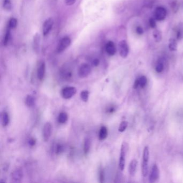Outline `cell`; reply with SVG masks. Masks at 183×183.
Here are the masks:
<instances>
[{"label": "cell", "mask_w": 183, "mask_h": 183, "mask_svg": "<svg viewBox=\"0 0 183 183\" xmlns=\"http://www.w3.org/2000/svg\"><path fill=\"white\" fill-rule=\"evenodd\" d=\"M129 149V144L125 141L123 142L121 144L120 149V158L119 162V167L121 171H123L125 167L126 156Z\"/></svg>", "instance_id": "obj_1"}, {"label": "cell", "mask_w": 183, "mask_h": 183, "mask_svg": "<svg viewBox=\"0 0 183 183\" xmlns=\"http://www.w3.org/2000/svg\"><path fill=\"white\" fill-rule=\"evenodd\" d=\"M118 50L120 57L125 59L129 54V46L125 40H122L118 44Z\"/></svg>", "instance_id": "obj_2"}, {"label": "cell", "mask_w": 183, "mask_h": 183, "mask_svg": "<svg viewBox=\"0 0 183 183\" xmlns=\"http://www.w3.org/2000/svg\"><path fill=\"white\" fill-rule=\"evenodd\" d=\"M71 44V39L68 36H65L61 39L57 45V51L58 53H61L65 51Z\"/></svg>", "instance_id": "obj_3"}, {"label": "cell", "mask_w": 183, "mask_h": 183, "mask_svg": "<svg viewBox=\"0 0 183 183\" xmlns=\"http://www.w3.org/2000/svg\"><path fill=\"white\" fill-rule=\"evenodd\" d=\"M167 14V10L164 7L157 6L154 11V18L156 19L157 21H163L166 17Z\"/></svg>", "instance_id": "obj_4"}, {"label": "cell", "mask_w": 183, "mask_h": 183, "mask_svg": "<svg viewBox=\"0 0 183 183\" xmlns=\"http://www.w3.org/2000/svg\"><path fill=\"white\" fill-rule=\"evenodd\" d=\"M91 72V66L88 63H84L81 65L78 69V75L79 78H87Z\"/></svg>", "instance_id": "obj_5"}, {"label": "cell", "mask_w": 183, "mask_h": 183, "mask_svg": "<svg viewBox=\"0 0 183 183\" xmlns=\"http://www.w3.org/2000/svg\"><path fill=\"white\" fill-rule=\"evenodd\" d=\"M77 93V89L74 87H66L61 90V96L63 98L69 99L75 96Z\"/></svg>", "instance_id": "obj_6"}, {"label": "cell", "mask_w": 183, "mask_h": 183, "mask_svg": "<svg viewBox=\"0 0 183 183\" xmlns=\"http://www.w3.org/2000/svg\"><path fill=\"white\" fill-rule=\"evenodd\" d=\"M54 25V20L53 18L50 17L45 20L42 25V34L44 37L47 36L51 31Z\"/></svg>", "instance_id": "obj_7"}, {"label": "cell", "mask_w": 183, "mask_h": 183, "mask_svg": "<svg viewBox=\"0 0 183 183\" xmlns=\"http://www.w3.org/2000/svg\"><path fill=\"white\" fill-rule=\"evenodd\" d=\"M24 174L22 169L17 168L12 171L11 174V179L14 183H20L23 180Z\"/></svg>", "instance_id": "obj_8"}, {"label": "cell", "mask_w": 183, "mask_h": 183, "mask_svg": "<svg viewBox=\"0 0 183 183\" xmlns=\"http://www.w3.org/2000/svg\"><path fill=\"white\" fill-rule=\"evenodd\" d=\"M52 132V125L50 122L45 123L42 129V138L45 142H48L51 138Z\"/></svg>", "instance_id": "obj_9"}, {"label": "cell", "mask_w": 183, "mask_h": 183, "mask_svg": "<svg viewBox=\"0 0 183 183\" xmlns=\"http://www.w3.org/2000/svg\"><path fill=\"white\" fill-rule=\"evenodd\" d=\"M159 170L156 164H154L149 175V182L150 183H155L159 179Z\"/></svg>", "instance_id": "obj_10"}, {"label": "cell", "mask_w": 183, "mask_h": 183, "mask_svg": "<svg viewBox=\"0 0 183 183\" xmlns=\"http://www.w3.org/2000/svg\"><path fill=\"white\" fill-rule=\"evenodd\" d=\"M45 74H46V64L45 61H42L39 63L37 68V78L40 81H42L45 78Z\"/></svg>", "instance_id": "obj_11"}, {"label": "cell", "mask_w": 183, "mask_h": 183, "mask_svg": "<svg viewBox=\"0 0 183 183\" xmlns=\"http://www.w3.org/2000/svg\"><path fill=\"white\" fill-rule=\"evenodd\" d=\"M40 42H41L40 36L39 33H36L33 36V42H32L33 51L36 53H38L40 51Z\"/></svg>", "instance_id": "obj_12"}, {"label": "cell", "mask_w": 183, "mask_h": 183, "mask_svg": "<svg viewBox=\"0 0 183 183\" xmlns=\"http://www.w3.org/2000/svg\"><path fill=\"white\" fill-rule=\"evenodd\" d=\"M105 51L110 56H113L117 52V47L114 42L108 41L105 45Z\"/></svg>", "instance_id": "obj_13"}, {"label": "cell", "mask_w": 183, "mask_h": 183, "mask_svg": "<svg viewBox=\"0 0 183 183\" xmlns=\"http://www.w3.org/2000/svg\"><path fill=\"white\" fill-rule=\"evenodd\" d=\"M138 162L136 159H132L129 163L128 166V172L131 176H134L136 174Z\"/></svg>", "instance_id": "obj_14"}, {"label": "cell", "mask_w": 183, "mask_h": 183, "mask_svg": "<svg viewBox=\"0 0 183 183\" xmlns=\"http://www.w3.org/2000/svg\"><path fill=\"white\" fill-rule=\"evenodd\" d=\"M108 135V130L107 127L105 126H103L99 129L98 134V138L99 140L103 141L107 138Z\"/></svg>", "instance_id": "obj_15"}, {"label": "cell", "mask_w": 183, "mask_h": 183, "mask_svg": "<svg viewBox=\"0 0 183 183\" xmlns=\"http://www.w3.org/2000/svg\"><path fill=\"white\" fill-rule=\"evenodd\" d=\"M1 123L3 127H6L8 125L10 121V118L8 113L6 111H3L1 114Z\"/></svg>", "instance_id": "obj_16"}, {"label": "cell", "mask_w": 183, "mask_h": 183, "mask_svg": "<svg viewBox=\"0 0 183 183\" xmlns=\"http://www.w3.org/2000/svg\"><path fill=\"white\" fill-rule=\"evenodd\" d=\"M36 100L35 97L31 95H27L25 99V104L29 108H32L36 104Z\"/></svg>", "instance_id": "obj_17"}, {"label": "cell", "mask_w": 183, "mask_h": 183, "mask_svg": "<svg viewBox=\"0 0 183 183\" xmlns=\"http://www.w3.org/2000/svg\"><path fill=\"white\" fill-rule=\"evenodd\" d=\"M91 145V139L88 136L85 138L83 143V151L85 155L88 154L90 151Z\"/></svg>", "instance_id": "obj_18"}, {"label": "cell", "mask_w": 183, "mask_h": 183, "mask_svg": "<svg viewBox=\"0 0 183 183\" xmlns=\"http://www.w3.org/2000/svg\"><path fill=\"white\" fill-rule=\"evenodd\" d=\"M168 47L169 50L171 52L176 51L178 48V44L177 39L171 38L169 40Z\"/></svg>", "instance_id": "obj_19"}, {"label": "cell", "mask_w": 183, "mask_h": 183, "mask_svg": "<svg viewBox=\"0 0 183 183\" xmlns=\"http://www.w3.org/2000/svg\"><path fill=\"white\" fill-rule=\"evenodd\" d=\"M10 39H11V29L8 27L5 34L3 37L2 42H3V45L4 46H6L8 45Z\"/></svg>", "instance_id": "obj_20"}, {"label": "cell", "mask_w": 183, "mask_h": 183, "mask_svg": "<svg viewBox=\"0 0 183 183\" xmlns=\"http://www.w3.org/2000/svg\"><path fill=\"white\" fill-rule=\"evenodd\" d=\"M68 120V115L66 112H61L57 117V121L59 123L64 124L66 123Z\"/></svg>", "instance_id": "obj_21"}, {"label": "cell", "mask_w": 183, "mask_h": 183, "mask_svg": "<svg viewBox=\"0 0 183 183\" xmlns=\"http://www.w3.org/2000/svg\"><path fill=\"white\" fill-rule=\"evenodd\" d=\"M153 37L156 42H160L162 41V33L160 30L155 29L153 32Z\"/></svg>", "instance_id": "obj_22"}, {"label": "cell", "mask_w": 183, "mask_h": 183, "mask_svg": "<svg viewBox=\"0 0 183 183\" xmlns=\"http://www.w3.org/2000/svg\"><path fill=\"white\" fill-rule=\"evenodd\" d=\"M141 172L143 177H147L148 174V162L142 161L141 164Z\"/></svg>", "instance_id": "obj_23"}, {"label": "cell", "mask_w": 183, "mask_h": 183, "mask_svg": "<svg viewBox=\"0 0 183 183\" xmlns=\"http://www.w3.org/2000/svg\"><path fill=\"white\" fill-rule=\"evenodd\" d=\"M54 150H55V153L56 155H60L64 152L65 146L63 144H62L61 143H57L55 146Z\"/></svg>", "instance_id": "obj_24"}, {"label": "cell", "mask_w": 183, "mask_h": 183, "mask_svg": "<svg viewBox=\"0 0 183 183\" xmlns=\"http://www.w3.org/2000/svg\"><path fill=\"white\" fill-rule=\"evenodd\" d=\"M164 69V64L162 59H160L157 61L155 67V70L157 73L162 72Z\"/></svg>", "instance_id": "obj_25"}, {"label": "cell", "mask_w": 183, "mask_h": 183, "mask_svg": "<svg viewBox=\"0 0 183 183\" xmlns=\"http://www.w3.org/2000/svg\"><path fill=\"white\" fill-rule=\"evenodd\" d=\"M149 159V147L148 146H146L144 147V151H143L142 161L148 162Z\"/></svg>", "instance_id": "obj_26"}, {"label": "cell", "mask_w": 183, "mask_h": 183, "mask_svg": "<svg viewBox=\"0 0 183 183\" xmlns=\"http://www.w3.org/2000/svg\"><path fill=\"white\" fill-rule=\"evenodd\" d=\"M3 7L5 10L10 11L12 9V3L11 0H3Z\"/></svg>", "instance_id": "obj_27"}, {"label": "cell", "mask_w": 183, "mask_h": 183, "mask_svg": "<svg viewBox=\"0 0 183 183\" xmlns=\"http://www.w3.org/2000/svg\"><path fill=\"white\" fill-rule=\"evenodd\" d=\"M89 91L84 90L81 91V93H80V97H81V99L84 102H87L89 100Z\"/></svg>", "instance_id": "obj_28"}, {"label": "cell", "mask_w": 183, "mask_h": 183, "mask_svg": "<svg viewBox=\"0 0 183 183\" xmlns=\"http://www.w3.org/2000/svg\"><path fill=\"white\" fill-rule=\"evenodd\" d=\"M18 24L17 19L15 18H10L8 22V27L10 28L11 29H14L17 27Z\"/></svg>", "instance_id": "obj_29"}, {"label": "cell", "mask_w": 183, "mask_h": 183, "mask_svg": "<svg viewBox=\"0 0 183 183\" xmlns=\"http://www.w3.org/2000/svg\"><path fill=\"white\" fill-rule=\"evenodd\" d=\"M139 84V86L141 88H144L147 84V78L145 76H142L138 78Z\"/></svg>", "instance_id": "obj_30"}, {"label": "cell", "mask_w": 183, "mask_h": 183, "mask_svg": "<svg viewBox=\"0 0 183 183\" xmlns=\"http://www.w3.org/2000/svg\"><path fill=\"white\" fill-rule=\"evenodd\" d=\"M128 126V122L126 121H123L122 122H121L120 125L119 126V128L118 131L119 132L123 133L126 130L127 127Z\"/></svg>", "instance_id": "obj_31"}, {"label": "cell", "mask_w": 183, "mask_h": 183, "mask_svg": "<svg viewBox=\"0 0 183 183\" xmlns=\"http://www.w3.org/2000/svg\"><path fill=\"white\" fill-rule=\"evenodd\" d=\"M99 179L100 183H104L105 181V172L104 169L102 167L99 169Z\"/></svg>", "instance_id": "obj_32"}, {"label": "cell", "mask_w": 183, "mask_h": 183, "mask_svg": "<svg viewBox=\"0 0 183 183\" xmlns=\"http://www.w3.org/2000/svg\"><path fill=\"white\" fill-rule=\"evenodd\" d=\"M156 19L155 18H150L149 20V25L150 26V27L152 29H156V26H157V23H156Z\"/></svg>", "instance_id": "obj_33"}, {"label": "cell", "mask_w": 183, "mask_h": 183, "mask_svg": "<svg viewBox=\"0 0 183 183\" xmlns=\"http://www.w3.org/2000/svg\"><path fill=\"white\" fill-rule=\"evenodd\" d=\"M183 31L182 29H178L176 33V39L177 40H179L183 38Z\"/></svg>", "instance_id": "obj_34"}, {"label": "cell", "mask_w": 183, "mask_h": 183, "mask_svg": "<svg viewBox=\"0 0 183 183\" xmlns=\"http://www.w3.org/2000/svg\"><path fill=\"white\" fill-rule=\"evenodd\" d=\"M135 32L136 34H138V35H142L144 33V28L142 27L141 26H138L135 28Z\"/></svg>", "instance_id": "obj_35"}, {"label": "cell", "mask_w": 183, "mask_h": 183, "mask_svg": "<svg viewBox=\"0 0 183 183\" xmlns=\"http://www.w3.org/2000/svg\"><path fill=\"white\" fill-rule=\"evenodd\" d=\"M36 139L33 137H31L28 140V144L30 147H34L36 144Z\"/></svg>", "instance_id": "obj_36"}, {"label": "cell", "mask_w": 183, "mask_h": 183, "mask_svg": "<svg viewBox=\"0 0 183 183\" xmlns=\"http://www.w3.org/2000/svg\"><path fill=\"white\" fill-rule=\"evenodd\" d=\"M65 2L67 6H72L76 3V0H65Z\"/></svg>", "instance_id": "obj_37"}, {"label": "cell", "mask_w": 183, "mask_h": 183, "mask_svg": "<svg viewBox=\"0 0 183 183\" xmlns=\"http://www.w3.org/2000/svg\"><path fill=\"white\" fill-rule=\"evenodd\" d=\"M92 63L93 66H94V67H97V66L99 65V59H98L97 58H96V59H93V60L92 61V63Z\"/></svg>", "instance_id": "obj_38"}, {"label": "cell", "mask_w": 183, "mask_h": 183, "mask_svg": "<svg viewBox=\"0 0 183 183\" xmlns=\"http://www.w3.org/2000/svg\"><path fill=\"white\" fill-rule=\"evenodd\" d=\"M178 3L177 2H173L172 3V9L174 10V12L175 10H178Z\"/></svg>", "instance_id": "obj_39"}, {"label": "cell", "mask_w": 183, "mask_h": 183, "mask_svg": "<svg viewBox=\"0 0 183 183\" xmlns=\"http://www.w3.org/2000/svg\"><path fill=\"white\" fill-rule=\"evenodd\" d=\"M139 86V84L138 78L136 79L134 82V85H133V87L134 89H136Z\"/></svg>", "instance_id": "obj_40"}, {"label": "cell", "mask_w": 183, "mask_h": 183, "mask_svg": "<svg viewBox=\"0 0 183 183\" xmlns=\"http://www.w3.org/2000/svg\"><path fill=\"white\" fill-rule=\"evenodd\" d=\"M114 110H115V108L113 107H110V108H108V112L109 113H113V112H114Z\"/></svg>", "instance_id": "obj_41"}]
</instances>
